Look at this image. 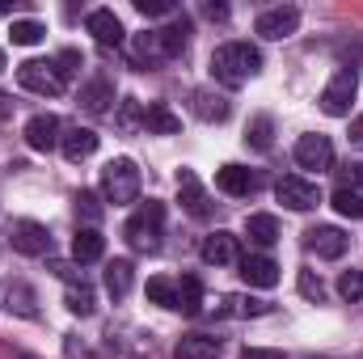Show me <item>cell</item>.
<instances>
[{"instance_id":"cell-1","label":"cell","mask_w":363,"mask_h":359,"mask_svg":"<svg viewBox=\"0 0 363 359\" xmlns=\"http://www.w3.org/2000/svg\"><path fill=\"white\" fill-rule=\"evenodd\" d=\"M258 72H262V51L254 43H224V47L211 51V77L224 89H241Z\"/></svg>"},{"instance_id":"cell-2","label":"cell","mask_w":363,"mask_h":359,"mask_svg":"<svg viewBox=\"0 0 363 359\" xmlns=\"http://www.w3.org/2000/svg\"><path fill=\"white\" fill-rule=\"evenodd\" d=\"M101 194H106V203H114V207L135 203V199H140V165H135L131 157L110 161V165L101 170Z\"/></svg>"},{"instance_id":"cell-3","label":"cell","mask_w":363,"mask_h":359,"mask_svg":"<svg viewBox=\"0 0 363 359\" xmlns=\"http://www.w3.org/2000/svg\"><path fill=\"white\" fill-rule=\"evenodd\" d=\"M161 224H165V203H157V199H148V203H140V207L131 211V220H127V228H123V237L131 241V250H157V237H161Z\"/></svg>"},{"instance_id":"cell-4","label":"cell","mask_w":363,"mask_h":359,"mask_svg":"<svg viewBox=\"0 0 363 359\" xmlns=\"http://www.w3.org/2000/svg\"><path fill=\"white\" fill-rule=\"evenodd\" d=\"M17 85L30 93H43V97H60L68 89V81L60 77L55 60H26V64H17Z\"/></svg>"},{"instance_id":"cell-5","label":"cell","mask_w":363,"mask_h":359,"mask_svg":"<svg viewBox=\"0 0 363 359\" xmlns=\"http://www.w3.org/2000/svg\"><path fill=\"white\" fill-rule=\"evenodd\" d=\"M355 93H359V77H355V68H338V72L330 77V85L321 89V110H325L330 118H347Z\"/></svg>"},{"instance_id":"cell-6","label":"cell","mask_w":363,"mask_h":359,"mask_svg":"<svg viewBox=\"0 0 363 359\" xmlns=\"http://www.w3.org/2000/svg\"><path fill=\"white\" fill-rule=\"evenodd\" d=\"M9 245L26 258H43V254H51V233L38 220H13L9 224Z\"/></svg>"},{"instance_id":"cell-7","label":"cell","mask_w":363,"mask_h":359,"mask_svg":"<svg viewBox=\"0 0 363 359\" xmlns=\"http://www.w3.org/2000/svg\"><path fill=\"white\" fill-rule=\"evenodd\" d=\"M274 194H279V203H283V207H291V211H308V207H317V203H321L317 182L300 178V174H283V178L274 182Z\"/></svg>"},{"instance_id":"cell-8","label":"cell","mask_w":363,"mask_h":359,"mask_svg":"<svg viewBox=\"0 0 363 359\" xmlns=\"http://www.w3.org/2000/svg\"><path fill=\"white\" fill-rule=\"evenodd\" d=\"M262 38H271V43H279V38H291L296 30H300V9L296 4H274V9H267V13H258V26H254Z\"/></svg>"},{"instance_id":"cell-9","label":"cell","mask_w":363,"mask_h":359,"mask_svg":"<svg viewBox=\"0 0 363 359\" xmlns=\"http://www.w3.org/2000/svg\"><path fill=\"white\" fill-rule=\"evenodd\" d=\"M296 165L300 170H334V144H330V136H300L296 140Z\"/></svg>"},{"instance_id":"cell-10","label":"cell","mask_w":363,"mask_h":359,"mask_svg":"<svg viewBox=\"0 0 363 359\" xmlns=\"http://www.w3.org/2000/svg\"><path fill=\"white\" fill-rule=\"evenodd\" d=\"M203 263L207 267H237L241 263V241L233 233H224V228L207 233L203 237Z\"/></svg>"},{"instance_id":"cell-11","label":"cell","mask_w":363,"mask_h":359,"mask_svg":"<svg viewBox=\"0 0 363 359\" xmlns=\"http://www.w3.org/2000/svg\"><path fill=\"white\" fill-rule=\"evenodd\" d=\"M26 144L34 148V153H51V148H60V140H64V127H60V118L55 114H34L30 123H26Z\"/></svg>"},{"instance_id":"cell-12","label":"cell","mask_w":363,"mask_h":359,"mask_svg":"<svg viewBox=\"0 0 363 359\" xmlns=\"http://www.w3.org/2000/svg\"><path fill=\"white\" fill-rule=\"evenodd\" d=\"M347 245H351V237L342 233V228H334V224H317V228H308V250L317 254V258H342L347 254Z\"/></svg>"},{"instance_id":"cell-13","label":"cell","mask_w":363,"mask_h":359,"mask_svg":"<svg viewBox=\"0 0 363 359\" xmlns=\"http://www.w3.org/2000/svg\"><path fill=\"white\" fill-rule=\"evenodd\" d=\"M216 186L224 190V194H233V199H250L262 182L254 170H245V165H220L216 170Z\"/></svg>"},{"instance_id":"cell-14","label":"cell","mask_w":363,"mask_h":359,"mask_svg":"<svg viewBox=\"0 0 363 359\" xmlns=\"http://www.w3.org/2000/svg\"><path fill=\"white\" fill-rule=\"evenodd\" d=\"M85 30H89L101 47H123V38H127V30L114 17V9H93L89 17H85Z\"/></svg>"},{"instance_id":"cell-15","label":"cell","mask_w":363,"mask_h":359,"mask_svg":"<svg viewBox=\"0 0 363 359\" xmlns=\"http://www.w3.org/2000/svg\"><path fill=\"white\" fill-rule=\"evenodd\" d=\"M237 267H241V279H245L250 287H274V283H279V263L267 258V254H245Z\"/></svg>"},{"instance_id":"cell-16","label":"cell","mask_w":363,"mask_h":359,"mask_svg":"<svg viewBox=\"0 0 363 359\" xmlns=\"http://www.w3.org/2000/svg\"><path fill=\"white\" fill-rule=\"evenodd\" d=\"M178 199H182V207H186L190 216H199V220L211 211L207 190H203V182L194 178V170H182V174H178Z\"/></svg>"},{"instance_id":"cell-17","label":"cell","mask_w":363,"mask_h":359,"mask_svg":"<svg viewBox=\"0 0 363 359\" xmlns=\"http://www.w3.org/2000/svg\"><path fill=\"white\" fill-rule=\"evenodd\" d=\"M220 338L211 334H182V343L174 347V359H220Z\"/></svg>"},{"instance_id":"cell-18","label":"cell","mask_w":363,"mask_h":359,"mask_svg":"<svg viewBox=\"0 0 363 359\" xmlns=\"http://www.w3.org/2000/svg\"><path fill=\"white\" fill-rule=\"evenodd\" d=\"M60 153H64L68 161H85V157H93V153H97V131H89V127H72V131H64Z\"/></svg>"},{"instance_id":"cell-19","label":"cell","mask_w":363,"mask_h":359,"mask_svg":"<svg viewBox=\"0 0 363 359\" xmlns=\"http://www.w3.org/2000/svg\"><path fill=\"white\" fill-rule=\"evenodd\" d=\"M245 237H250L258 250H271L274 241H279V220H274L271 211H254V216L245 220Z\"/></svg>"},{"instance_id":"cell-20","label":"cell","mask_w":363,"mask_h":359,"mask_svg":"<svg viewBox=\"0 0 363 359\" xmlns=\"http://www.w3.org/2000/svg\"><path fill=\"white\" fill-rule=\"evenodd\" d=\"M110 101H114V85L106 77H93L89 85L81 89V110H89V114H106Z\"/></svg>"},{"instance_id":"cell-21","label":"cell","mask_w":363,"mask_h":359,"mask_svg":"<svg viewBox=\"0 0 363 359\" xmlns=\"http://www.w3.org/2000/svg\"><path fill=\"white\" fill-rule=\"evenodd\" d=\"M161 60H165V51H161L157 30L135 34V43H131V64H135V68H152V64H161Z\"/></svg>"},{"instance_id":"cell-22","label":"cell","mask_w":363,"mask_h":359,"mask_svg":"<svg viewBox=\"0 0 363 359\" xmlns=\"http://www.w3.org/2000/svg\"><path fill=\"white\" fill-rule=\"evenodd\" d=\"M106 254V237L97 233V228H81L77 237H72V258L85 267V263H97Z\"/></svg>"},{"instance_id":"cell-23","label":"cell","mask_w":363,"mask_h":359,"mask_svg":"<svg viewBox=\"0 0 363 359\" xmlns=\"http://www.w3.org/2000/svg\"><path fill=\"white\" fill-rule=\"evenodd\" d=\"M144 127H148L152 136H174V131H182V118L169 106L152 101V106H144Z\"/></svg>"},{"instance_id":"cell-24","label":"cell","mask_w":363,"mask_h":359,"mask_svg":"<svg viewBox=\"0 0 363 359\" xmlns=\"http://www.w3.org/2000/svg\"><path fill=\"white\" fill-rule=\"evenodd\" d=\"M228 97H220V93H211V89H194V114L199 118H207V123H224L228 118Z\"/></svg>"},{"instance_id":"cell-25","label":"cell","mask_w":363,"mask_h":359,"mask_svg":"<svg viewBox=\"0 0 363 359\" xmlns=\"http://www.w3.org/2000/svg\"><path fill=\"white\" fill-rule=\"evenodd\" d=\"M131 283H135V267H131L127 258H114V263L106 267V292H110L114 300H123V296L131 292Z\"/></svg>"},{"instance_id":"cell-26","label":"cell","mask_w":363,"mask_h":359,"mask_svg":"<svg viewBox=\"0 0 363 359\" xmlns=\"http://www.w3.org/2000/svg\"><path fill=\"white\" fill-rule=\"evenodd\" d=\"M157 38H161V51H165V60H174L186 51V43H190V21L182 17L174 26H165V30H157Z\"/></svg>"},{"instance_id":"cell-27","label":"cell","mask_w":363,"mask_h":359,"mask_svg":"<svg viewBox=\"0 0 363 359\" xmlns=\"http://www.w3.org/2000/svg\"><path fill=\"white\" fill-rule=\"evenodd\" d=\"M178 313H203V283L194 279V275H186L178 279Z\"/></svg>"},{"instance_id":"cell-28","label":"cell","mask_w":363,"mask_h":359,"mask_svg":"<svg viewBox=\"0 0 363 359\" xmlns=\"http://www.w3.org/2000/svg\"><path fill=\"white\" fill-rule=\"evenodd\" d=\"M9 38H13L17 47H34V43H43V38H47V26H43V21L21 17V21H13V26H9Z\"/></svg>"},{"instance_id":"cell-29","label":"cell","mask_w":363,"mask_h":359,"mask_svg":"<svg viewBox=\"0 0 363 359\" xmlns=\"http://www.w3.org/2000/svg\"><path fill=\"white\" fill-rule=\"evenodd\" d=\"M64 300H68V313H77V317H89L93 304H97V300H93V287L85 279H81V283H68V296H64Z\"/></svg>"},{"instance_id":"cell-30","label":"cell","mask_w":363,"mask_h":359,"mask_svg":"<svg viewBox=\"0 0 363 359\" xmlns=\"http://www.w3.org/2000/svg\"><path fill=\"white\" fill-rule=\"evenodd\" d=\"M224 304H228L233 317H267V313H271V304L258 300V296H228Z\"/></svg>"},{"instance_id":"cell-31","label":"cell","mask_w":363,"mask_h":359,"mask_svg":"<svg viewBox=\"0 0 363 359\" xmlns=\"http://www.w3.org/2000/svg\"><path fill=\"white\" fill-rule=\"evenodd\" d=\"M330 203H334V211H338V216H351V220H363V194H359V190H347V186H338Z\"/></svg>"},{"instance_id":"cell-32","label":"cell","mask_w":363,"mask_h":359,"mask_svg":"<svg viewBox=\"0 0 363 359\" xmlns=\"http://www.w3.org/2000/svg\"><path fill=\"white\" fill-rule=\"evenodd\" d=\"M148 300L165 304V309H178V283L174 279H148Z\"/></svg>"},{"instance_id":"cell-33","label":"cell","mask_w":363,"mask_h":359,"mask_svg":"<svg viewBox=\"0 0 363 359\" xmlns=\"http://www.w3.org/2000/svg\"><path fill=\"white\" fill-rule=\"evenodd\" d=\"M9 300H17V313L34 317V292H30L21 279H9Z\"/></svg>"},{"instance_id":"cell-34","label":"cell","mask_w":363,"mask_h":359,"mask_svg":"<svg viewBox=\"0 0 363 359\" xmlns=\"http://www.w3.org/2000/svg\"><path fill=\"white\" fill-rule=\"evenodd\" d=\"M338 296H342V300H363V270H342Z\"/></svg>"},{"instance_id":"cell-35","label":"cell","mask_w":363,"mask_h":359,"mask_svg":"<svg viewBox=\"0 0 363 359\" xmlns=\"http://www.w3.org/2000/svg\"><path fill=\"white\" fill-rule=\"evenodd\" d=\"M245 140H250L254 148H271V118H267V114H258V118L250 123V131H245Z\"/></svg>"},{"instance_id":"cell-36","label":"cell","mask_w":363,"mask_h":359,"mask_svg":"<svg viewBox=\"0 0 363 359\" xmlns=\"http://www.w3.org/2000/svg\"><path fill=\"white\" fill-rule=\"evenodd\" d=\"M77 211L89 220V228L101 220V203H97V194H93V190H81V194H77Z\"/></svg>"},{"instance_id":"cell-37","label":"cell","mask_w":363,"mask_h":359,"mask_svg":"<svg viewBox=\"0 0 363 359\" xmlns=\"http://www.w3.org/2000/svg\"><path fill=\"white\" fill-rule=\"evenodd\" d=\"M118 127H123V131H135V127H144V110H140L135 101H123V110H118Z\"/></svg>"},{"instance_id":"cell-38","label":"cell","mask_w":363,"mask_h":359,"mask_svg":"<svg viewBox=\"0 0 363 359\" xmlns=\"http://www.w3.org/2000/svg\"><path fill=\"white\" fill-rule=\"evenodd\" d=\"M300 296H308V300H321V296H325V283H321L313 270H300Z\"/></svg>"},{"instance_id":"cell-39","label":"cell","mask_w":363,"mask_h":359,"mask_svg":"<svg viewBox=\"0 0 363 359\" xmlns=\"http://www.w3.org/2000/svg\"><path fill=\"white\" fill-rule=\"evenodd\" d=\"M55 68H60V77H64V81H72V77H77V68H81V55H77V51H60V55H55Z\"/></svg>"},{"instance_id":"cell-40","label":"cell","mask_w":363,"mask_h":359,"mask_svg":"<svg viewBox=\"0 0 363 359\" xmlns=\"http://www.w3.org/2000/svg\"><path fill=\"white\" fill-rule=\"evenodd\" d=\"M135 9H140L144 17H169V13H174L169 0H135Z\"/></svg>"},{"instance_id":"cell-41","label":"cell","mask_w":363,"mask_h":359,"mask_svg":"<svg viewBox=\"0 0 363 359\" xmlns=\"http://www.w3.org/2000/svg\"><path fill=\"white\" fill-rule=\"evenodd\" d=\"M342 178H347V190H359V186H363V165H347V170H342Z\"/></svg>"},{"instance_id":"cell-42","label":"cell","mask_w":363,"mask_h":359,"mask_svg":"<svg viewBox=\"0 0 363 359\" xmlns=\"http://www.w3.org/2000/svg\"><path fill=\"white\" fill-rule=\"evenodd\" d=\"M241 359H283V351H271V347H250Z\"/></svg>"},{"instance_id":"cell-43","label":"cell","mask_w":363,"mask_h":359,"mask_svg":"<svg viewBox=\"0 0 363 359\" xmlns=\"http://www.w3.org/2000/svg\"><path fill=\"white\" fill-rule=\"evenodd\" d=\"M203 13H207L211 21H224V17H228V4H203Z\"/></svg>"},{"instance_id":"cell-44","label":"cell","mask_w":363,"mask_h":359,"mask_svg":"<svg viewBox=\"0 0 363 359\" xmlns=\"http://www.w3.org/2000/svg\"><path fill=\"white\" fill-rule=\"evenodd\" d=\"M351 140H355V144L363 148V114L355 118V123H351Z\"/></svg>"},{"instance_id":"cell-45","label":"cell","mask_w":363,"mask_h":359,"mask_svg":"<svg viewBox=\"0 0 363 359\" xmlns=\"http://www.w3.org/2000/svg\"><path fill=\"white\" fill-rule=\"evenodd\" d=\"M4 114H9V97L0 93V118H4Z\"/></svg>"},{"instance_id":"cell-46","label":"cell","mask_w":363,"mask_h":359,"mask_svg":"<svg viewBox=\"0 0 363 359\" xmlns=\"http://www.w3.org/2000/svg\"><path fill=\"white\" fill-rule=\"evenodd\" d=\"M0 72H4V51H0Z\"/></svg>"}]
</instances>
